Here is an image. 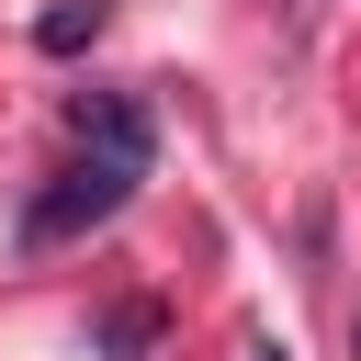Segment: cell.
<instances>
[{"label":"cell","mask_w":361,"mask_h":361,"mask_svg":"<svg viewBox=\"0 0 361 361\" xmlns=\"http://www.w3.org/2000/svg\"><path fill=\"white\" fill-rule=\"evenodd\" d=\"M147 158H158L147 102H135V90H79V102H68V169L23 203V248H68V237L113 226V214L135 203Z\"/></svg>","instance_id":"obj_1"},{"label":"cell","mask_w":361,"mask_h":361,"mask_svg":"<svg viewBox=\"0 0 361 361\" xmlns=\"http://www.w3.org/2000/svg\"><path fill=\"white\" fill-rule=\"evenodd\" d=\"M90 34H102V0H68V11H45V23H34V45H45V56H79Z\"/></svg>","instance_id":"obj_2"},{"label":"cell","mask_w":361,"mask_h":361,"mask_svg":"<svg viewBox=\"0 0 361 361\" xmlns=\"http://www.w3.org/2000/svg\"><path fill=\"white\" fill-rule=\"evenodd\" d=\"M147 338H158V305H147V293H135V305H113V316H102V350H113V361H135V350H147Z\"/></svg>","instance_id":"obj_3"}]
</instances>
